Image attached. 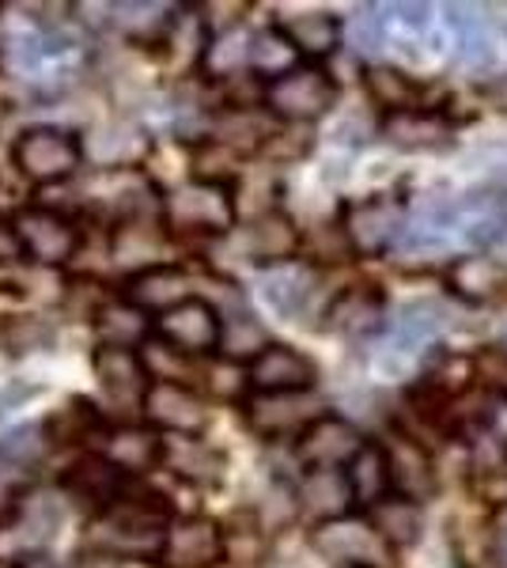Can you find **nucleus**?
I'll return each mask as SVG.
<instances>
[{"instance_id":"5fc2aeb1","label":"nucleus","mask_w":507,"mask_h":568,"mask_svg":"<svg viewBox=\"0 0 507 568\" xmlns=\"http://www.w3.org/2000/svg\"><path fill=\"white\" fill-rule=\"evenodd\" d=\"M20 262H23V246L20 235H16V224L8 216H0V270H12Z\"/></svg>"},{"instance_id":"864d4df0","label":"nucleus","mask_w":507,"mask_h":568,"mask_svg":"<svg viewBox=\"0 0 507 568\" xmlns=\"http://www.w3.org/2000/svg\"><path fill=\"white\" fill-rule=\"evenodd\" d=\"M42 387L39 383H23V379H12L4 390H0V417H8V414H16L20 406H27L31 398H39Z\"/></svg>"},{"instance_id":"f03ea898","label":"nucleus","mask_w":507,"mask_h":568,"mask_svg":"<svg viewBox=\"0 0 507 568\" xmlns=\"http://www.w3.org/2000/svg\"><path fill=\"white\" fill-rule=\"evenodd\" d=\"M160 216L171 240H227L239 224L232 190L193 179L163 194Z\"/></svg>"},{"instance_id":"9b49d317","label":"nucleus","mask_w":507,"mask_h":568,"mask_svg":"<svg viewBox=\"0 0 507 568\" xmlns=\"http://www.w3.org/2000/svg\"><path fill=\"white\" fill-rule=\"evenodd\" d=\"M160 568H220L224 565V524L212 516H174L155 554Z\"/></svg>"},{"instance_id":"13d9d810","label":"nucleus","mask_w":507,"mask_h":568,"mask_svg":"<svg viewBox=\"0 0 507 568\" xmlns=\"http://www.w3.org/2000/svg\"><path fill=\"white\" fill-rule=\"evenodd\" d=\"M118 568H160L152 557H129V561H118Z\"/></svg>"},{"instance_id":"4d7b16f0","label":"nucleus","mask_w":507,"mask_h":568,"mask_svg":"<svg viewBox=\"0 0 507 568\" xmlns=\"http://www.w3.org/2000/svg\"><path fill=\"white\" fill-rule=\"evenodd\" d=\"M20 296L23 292L16 288V284H0V323L12 315V304H20Z\"/></svg>"},{"instance_id":"c756f323","label":"nucleus","mask_w":507,"mask_h":568,"mask_svg":"<svg viewBox=\"0 0 507 568\" xmlns=\"http://www.w3.org/2000/svg\"><path fill=\"white\" fill-rule=\"evenodd\" d=\"M39 425L45 447H91L107 433V414L84 394H72V398H64L61 409H53Z\"/></svg>"},{"instance_id":"3c124183","label":"nucleus","mask_w":507,"mask_h":568,"mask_svg":"<svg viewBox=\"0 0 507 568\" xmlns=\"http://www.w3.org/2000/svg\"><path fill=\"white\" fill-rule=\"evenodd\" d=\"M488 568H507V504L488 524Z\"/></svg>"},{"instance_id":"aec40b11","label":"nucleus","mask_w":507,"mask_h":568,"mask_svg":"<svg viewBox=\"0 0 507 568\" xmlns=\"http://www.w3.org/2000/svg\"><path fill=\"white\" fill-rule=\"evenodd\" d=\"M125 481H129L125 474L114 470V466H110L103 455L88 452V455H80V459L61 474L58 489H61V500H72L77 508H84L88 516L95 519L99 511H107L110 504L122 497Z\"/></svg>"},{"instance_id":"c85d7f7f","label":"nucleus","mask_w":507,"mask_h":568,"mask_svg":"<svg viewBox=\"0 0 507 568\" xmlns=\"http://www.w3.org/2000/svg\"><path fill=\"white\" fill-rule=\"evenodd\" d=\"M315 288H318L315 265H307L300 258L284 262V265H270V270H257V296L284 318H296L300 311L311 304Z\"/></svg>"},{"instance_id":"412c9836","label":"nucleus","mask_w":507,"mask_h":568,"mask_svg":"<svg viewBox=\"0 0 507 568\" xmlns=\"http://www.w3.org/2000/svg\"><path fill=\"white\" fill-rule=\"evenodd\" d=\"M99 455L122 470L125 478H149L163 466V436L144 420H125V425H107L99 439Z\"/></svg>"},{"instance_id":"de8ad7c7","label":"nucleus","mask_w":507,"mask_h":568,"mask_svg":"<svg viewBox=\"0 0 507 568\" xmlns=\"http://www.w3.org/2000/svg\"><path fill=\"white\" fill-rule=\"evenodd\" d=\"M201 379H205V387H209L212 398H220V402H243L246 394H251L246 368H243V364H232V361L209 364V368L201 372Z\"/></svg>"},{"instance_id":"1a4fd4ad","label":"nucleus","mask_w":507,"mask_h":568,"mask_svg":"<svg viewBox=\"0 0 507 568\" xmlns=\"http://www.w3.org/2000/svg\"><path fill=\"white\" fill-rule=\"evenodd\" d=\"M220 243L235 246L239 258L246 265H254V270H270V265H284V262L300 258L303 227L284 213V209H273V213H265V216L235 224V232Z\"/></svg>"},{"instance_id":"603ef678","label":"nucleus","mask_w":507,"mask_h":568,"mask_svg":"<svg viewBox=\"0 0 507 568\" xmlns=\"http://www.w3.org/2000/svg\"><path fill=\"white\" fill-rule=\"evenodd\" d=\"M386 12H394V23L409 27L413 34H420L432 20V4H417V0H405V4H383Z\"/></svg>"},{"instance_id":"6ab92c4d","label":"nucleus","mask_w":507,"mask_h":568,"mask_svg":"<svg viewBox=\"0 0 507 568\" xmlns=\"http://www.w3.org/2000/svg\"><path fill=\"white\" fill-rule=\"evenodd\" d=\"M91 372L99 379V390L118 409H141L144 394H149L152 379L144 372L141 349H114V345H95L91 349Z\"/></svg>"},{"instance_id":"f257e3e1","label":"nucleus","mask_w":507,"mask_h":568,"mask_svg":"<svg viewBox=\"0 0 507 568\" xmlns=\"http://www.w3.org/2000/svg\"><path fill=\"white\" fill-rule=\"evenodd\" d=\"M171 519L174 504L168 500V493L144 485V478H129L122 497L88 524V549H99L118 561H129V557L155 561Z\"/></svg>"},{"instance_id":"cd10ccee","label":"nucleus","mask_w":507,"mask_h":568,"mask_svg":"<svg viewBox=\"0 0 507 568\" xmlns=\"http://www.w3.org/2000/svg\"><path fill=\"white\" fill-rule=\"evenodd\" d=\"M273 23L281 27V34L292 42V50H296L300 61H307V65H326L341 50V39H345V23H341L334 12H326V8L281 16V20H273Z\"/></svg>"},{"instance_id":"a19ab883","label":"nucleus","mask_w":507,"mask_h":568,"mask_svg":"<svg viewBox=\"0 0 507 568\" xmlns=\"http://www.w3.org/2000/svg\"><path fill=\"white\" fill-rule=\"evenodd\" d=\"M469 372H474V387L485 398L507 402V342H488L469 356Z\"/></svg>"},{"instance_id":"49530a36","label":"nucleus","mask_w":507,"mask_h":568,"mask_svg":"<svg viewBox=\"0 0 507 568\" xmlns=\"http://www.w3.org/2000/svg\"><path fill=\"white\" fill-rule=\"evenodd\" d=\"M45 452H50V447H45L42 425H23V428H16V433H8L4 439H0V459L23 466V470H31L34 463H42Z\"/></svg>"},{"instance_id":"423d86ee","label":"nucleus","mask_w":507,"mask_h":568,"mask_svg":"<svg viewBox=\"0 0 507 568\" xmlns=\"http://www.w3.org/2000/svg\"><path fill=\"white\" fill-rule=\"evenodd\" d=\"M341 227L356 258L391 254L405 235V201L391 194H372L341 205Z\"/></svg>"},{"instance_id":"2f4dec72","label":"nucleus","mask_w":507,"mask_h":568,"mask_svg":"<svg viewBox=\"0 0 507 568\" xmlns=\"http://www.w3.org/2000/svg\"><path fill=\"white\" fill-rule=\"evenodd\" d=\"M174 12L179 4H163V0H122V4H110V27L129 42V45H155L168 39Z\"/></svg>"},{"instance_id":"a878e982","label":"nucleus","mask_w":507,"mask_h":568,"mask_svg":"<svg viewBox=\"0 0 507 568\" xmlns=\"http://www.w3.org/2000/svg\"><path fill=\"white\" fill-rule=\"evenodd\" d=\"M383 447H386V459H391V478H394V493H398V497L424 504L439 489L436 459H432V452L417 436L394 433V444H383Z\"/></svg>"},{"instance_id":"f704fd0d","label":"nucleus","mask_w":507,"mask_h":568,"mask_svg":"<svg viewBox=\"0 0 507 568\" xmlns=\"http://www.w3.org/2000/svg\"><path fill=\"white\" fill-rule=\"evenodd\" d=\"M270 329L262 326V318L251 315L243 304L235 307H220V361H232V364H251L257 353L270 345Z\"/></svg>"},{"instance_id":"b1692460","label":"nucleus","mask_w":507,"mask_h":568,"mask_svg":"<svg viewBox=\"0 0 507 568\" xmlns=\"http://www.w3.org/2000/svg\"><path fill=\"white\" fill-rule=\"evenodd\" d=\"M118 296L155 318L193 296V277L179 262H160V265H149V270L133 273V277H125Z\"/></svg>"},{"instance_id":"6e6552de","label":"nucleus","mask_w":507,"mask_h":568,"mask_svg":"<svg viewBox=\"0 0 507 568\" xmlns=\"http://www.w3.org/2000/svg\"><path fill=\"white\" fill-rule=\"evenodd\" d=\"M152 337L190 361H205L220 349V311L209 296L193 292L190 300L152 318Z\"/></svg>"},{"instance_id":"bf43d9fd","label":"nucleus","mask_w":507,"mask_h":568,"mask_svg":"<svg viewBox=\"0 0 507 568\" xmlns=\"http://www.w3.org/2000/svg\"><path fill=\"white\" fill-rule=\"evenodd\" d=\"M500 452H504V463H507V439H504V447H500Z\"/></svg>"},{"instance_id":"2eb2a0df","label":"nucleus","mask_w":507,"mask_h":568,"mask_svg":"<svg viewBox=\"0 0 507 568\" xmlns=\"http://www.w3.org/2000/svg\"><path fill=\"white\" fill-rule=\"evenodd\" d=\"M152 152V133L133 118H114L84 136V163L91 160L99 171H144Z\"/></svg>"},{"instance_id":"c9c22d12","label":"nucleus","mask_w":507,"mask_h":568,"mask_svg":"<svg viewBox=\"0 0 507 568\" xmlns=\"http://www.w3.org/2000/svg\"><path fill=\"white\" fill-rule=\"evenodd\" d=\"M367 524L375 527V535L398 554V549H413L424 538V511L420 504L405 500V497H386L375 508H367Z\"/></svg>"},{"instance_id":"4468645a","label":"nucleus","mask_w":507,"mask_h":568,"mask_svg":"<svg viewBox=\"0 0 507 568\" xmlns=\"http://www.w3.org/2000/svg\"><path fill=\"white\" fill-rule=\"evenodd\" d=\"M292 444H296V463L303 470H345L367 439L348 417L322 414Z\"/></svg>"},{"instance_id":"a211bd4d","label":"nucleus","mask_w":507,"mask_h":568,"mask_svg":"<svg viewBox=\"0 0 507 568\" xmlns=\"http://www.w3.org/2000/svg\"><path fill=\"white\" fill-rule=\"evenodd\" d=\"M375 133L383 136L391 149L409 152V155H436L450 152L458 141V130L439 114L436 106H420V110H405V114H391L375 122Z\"/></svg>"},{"instance_id":"a18cd8bd","label":"nucleus","mask_w":507,"mask_h":568,"mask_svg":"<svg viewBox=\"0 0 507 568\" xmlns=\"http://www.w3.org/2000/svg\"><path fill=\"white\" fill-rule=\"evenodd\" d=\"M447 323V307H439L436 300H413L402 307V337H409V342H432Z\"/></svg>"},{"instance_id":"bb28decb","label":"nucleus","mask_w":507,"mask_h":568,"mask_svg":"<svg viewBox=\"0 0 507 568\" xmlns=\"http://www.w3.org/2000/svg\"><path fill=\"white\" fill-rule=\"evenodd\" d=\"M276 125L281 122H273L265 106H216L209 122V136L224 144L227 152H235L239 160H246V155H262Z\"/></svg>"},{"instance_id":"7c9ffc66","label":"nucleus","mask_w":507,"mask_h":568,"mask_svg":"<svg viewBox=\"0 0 507 568\" xmlns=\"http://www.w3.org/2000/svg\"><path fill=\"white\" fill-rule=\"evenodd\" d=\"M296 508L300 516L315 524H329V519L353 516V489L345 481V470H307L303 481L296 485Z\"/></svg>"},{"instance_id":"39448f33","label":"nucleus","mask_w":507,"mask_h":568,"mask_svg":"<svg viewBox=\"0 0 507 568\" xmlns=\"http://www.w3.org/2000/svg\"><path fill=\"white\" fill-rule=\"evenodd\" d=\"M341 84L326 65H296L284 77H276L262 91V106L281 125H315L337 106Z\"/></svg>"},{"instance_id":"ea45409f","label":"nucleus","mask_w":507,"mask_h":568,"mask_svg":"<svg viewBox=\"0 0 507 568\" xmlns=\"http://www.w3.org/2000/svg\"><path fill=\"white\" fill-rule=\"evenodd\" d=\"M53 342V326L39 315H23V311H12V315L0 323V349L8 356H31L45 349Z\"/></svg>"},{"instance_id":"5701e85b","label":"nucleus","mask_w":507,"mask_h":568,"mask_svg":"<svg viewBox=\"0 0 507 568\" xmlns=\"http://www.w3.org/2000/svg\"><path fill=\"white\" fill-rule=\"evenodd\" d=\"M193 489H220L227 478V455L205 436H163V466Z\"/></svg>"},{"instance_id":"6e6d98bb","label":"nucleus","mask_w":507,"mask_h":568,"mask_svg":"<svg viewBox=\"0 0 507 568\" xmlns=\"http://www.w3.org/2000/svg\"><path fill=\"white\" fill-rule=\"evenodd\" d=\"M485 103L496 106V110H504V114H507V72H504V77H496L493 84L485 88Z\"/></svg>"},{"instance_id":"473e14b6","label":"nucleus","mask_w":507,"mask_h":568,"mask_svg":"<svg viewBox=\"0 0 507 568\" xmlns=\"http://www.w3.org/2000/svg\"><path fill=\"white\" fill-rule=\"evenodd\" d=\"M364 91L375 103V110H379V118L428 106L424 103V99H428V88L398 65H364Z\"/></svg>"},{"instance_id":"4c0bfd02","label":"nucleus","mask_w":507,"mask_h":568,"mask_svg":"<svg viewBox=\"0 0 507 568\" xmlns=\"http://www.w3.org/2000/svg\"><path fill=\"white\" fill-rule=\"evenodd\" d=\"M296 65H303L300 53L292 50V42L284 39L276 23H265L254 34H246V72L254 80L270 84V80L284 77V72H292Z\"/></svg>"},{"instance_id":"4be33fe9","label":"nucleus","mask_w":507,"mask_h":568,"mask_svg":"<svg viewBox=\"0 0 507 568\" xmlns=\"http://www.w3.org/2000/svg\"><path fill=\"white\" fill-rule=\"evenodd\" d=\"M171 235L163 227V216H133V220H118V224L107 227V254L125 270V277L149 270V265L168 262L163 251H168Z\"/></svg>"},{"instance_id":"58836bf2","label":"nucleus","mask_w":507,"mask_h":568,"mask_svg":"<svg viewBox=\"0 0 507 568\" xmlns=\"http://www.w3.org/2000/svg\"><path fill=\"white\" fill-rule=\"evenodd\" d=\"M190 149V179L193 182H209V186H224L235 190L239 175H243V160L235 152H227L224 144H216L212 136L205 141L186 144Z\"/></svg>"},{"instance_id":"37998d69","label":"nucleus","mask_w":507,"mask_h":568,"mask_svg":"<svg viewBox=\"0 0 507 568\" xmlns=\"http://www.w3.org/2000/svg\"><path fill=\"white\" fill-rule=\"evenodd\" d=\"M110 300L114 296H110L107 284L99 277H69L61 288V311L72 318H80V323H91Z\"/></svg>"},{"instance_id":"7ed1b4c3","label":"nucleus","mask_w":507,"mask_h":568,"mask_svg":"<svg viewBox=\"0 0 507 568\" xmlns=\"http://www.w3.org/2000/svg\"><path fill=\"white\" fill-rule=\"evenodd\" d=\"M12 168L31 186H58L84 168V133L69 125H27L12 141Z\"/></svg>"},{"instance_id":"c03bdc74","label":"nucleus","mask_w":507,"mask_h":568,"mask_svg":"<svg viewBox=\"0 0 507 568\" xmlns=\"http://www.w3.org/2000/svg\"><path fill=\"white\" fill-rule=\"evenodd\" d=\"M466 240L469 246L488 254V258L507 254V213L496 209V190H493V201H488L481 213H474V220L466 224Z\"/></svg>"},{"instance_id":"dca6fc26","label":"nucleus","mask_w":507,"mask_h":568,"mask_svg":"<svg viewBox=\"0 0 507 568\" xmlns=\"http://www.w3.org/2000/svg\"><path fill=\"white\" fill-rule=\"evenodd\" d=\"M239 409H243L246 428L262 439L300 436L311 420L326 414L315 394H246Z\"/></svg>"},{"instance_id":"393cba45","label":"nucleus","mask_w":507,"mask_h":568,"mask_svg":"<svg viewBox=\"0 0 507 568\" xmlns=\"http://www.w3.org/2000/svg\"><path fill=\"white\" fill-rule=\"evenodd\" d=\"M444 284L469 307H485L507 296V265L488 254H458L444 265Z\"/></svg>"},{"instance_id":"0eeeda50","label":"nucleus","mask_w":507,"mask_h":568,"mask_svg":"<svg viewBox=\"0 0 507 568\" xmlns=\"http://www.w3.org/2000/svg\"><path fill=\"white\" fill-rule=\"evenodd\" d=\"M311 549L334 568H391L394 561V549L356 511L311 527Z\"/></svg>"},{"instance_id":"09e8293b","label":"nucleus","mask_w":507,"mask_h":568,"mask_svg":"<svg viewBox=\"0 0 507 568\" xmlns=\"http://www.w3.org/2000/svg\"><path fill=\"white\" fill-rule=\"evenodd\" d=\"M303 251H311V262H348V258H356L353 246H348V240H345L341 216L326 220L322 227H315V240H303Z\"/></svg>"},{"instance_id":"9d476101","label":"nucleus","mask_w":507,"mask_h":568,"mask_svg":"<svg viewBox=\"0 0 507 568\" xmlns=\"http://www.w3.org/2000/svg\"><path fill=\"white\" fill-rule=\"evenodd\" d=\"M326 326L334 329L341 342H375L391 329V304H386V292L379 284H367V281H356V284H345L334 300L322 311Z\"/></svg>"},{"instance_id":"72a5a7b5","label":"nucleus","mask_w":507,"mask_h":568,"mask_svg":"<svg viewBox=\"0 0 507 568\" xmlns=\"http://www.w3.org/2000/svg\"><path fill=\"white\" fill-rule=\"evenodd\" d=\"M345 481L353 489L356 508H375L379 500L394 497V478H391V459H386V447L367 439L356 452V459L345 466Z\"/></svg>"},{"instance_id":"8fccbe9b","label":"nucleus","mask_w":507,"mask_h":568,"mask_svg":"<svg viewBox=\"0 0 507 568\" xmlns=\"http://www.w3.org/2000/svg\"><path fill=\"white\" fill-rule=\"evenodd\" d=\"M31 470H23V466L0 459V527L8 524V519L16 516V508L23 504V497L31 493Z\"/></svg>"},{"instance_id":"79ce46f5","label":"nucleus","mask_w":507,"mask_h":568,"mask_svg":"<svg viewBox=\"0 0 507 568\" xmlns=\"http://www.w3.org/2000/svg\"><path fill=\"white\" fill-rule=\"evenodd\" d=\"M311 152H315V130L311 125H276L262 149L270 168H292V163L307 160Z\"/></svg>"},{"instance_id":"f3484780","label":"nucleus","mask_w":507,"mask_h":568,"mask_svg":"<svg viewBox=\"0 0 507 568\" xmlns=\"http://www.w3.org/2000/svg\"><path fill=\"white\" fill-rule=\"evenodd\" d=\"M64 524V500L61 493H45V489H31L23 497V504L16 508V516L0 527V538L16 546V557H31V554H45V546L58 538V530ZM12 557V561H16Z\"/></svg>"},{"instance_id":"20e7f679","label":"nucleus","mask_w":507,"mask_h":568,"mask_svg":"<svg viewBox=\"0 0 507 568\" xmlns=\"http://www.w3.org/2000/svg\"><path fill=\"white\" fill-rule=\"evenodd\" d=\"M16 235H20L23 246V262L39 265V270H69L72 262L84 251V220L64 213V209L53 205H23L20 213L12 216Z\"/></svg>"},{"instance_id":"f8f14e48","label":"nucleus","mask_w":507,"mask_h":568,"mask_svg":"<svg viewBox=\"0 0 507 568\" xmlns=\"http://www.w3.org/2000/svg\"><path fill=\"white\" fill-rule=\"evenodd\" d=\"M144 425H152L160 436H205L212 409L205 394L182 383H152L141 402Z\"/></svg>"},{"instance_id":"ddd939ff","label":"nucleus","mask_w":507,"mask_h":568,"mask_svg":"<svg viewBox=\"0 0 507 568\" xmlns=\"http://www.w3.org/2000/svg\"><path fill=\"white\" fill-rule=\"evenodd\" d=\"M246 383H251V394H315L318 364L296 345L270 342L246 364Z\"/></svg>"},{"instance_id":"e433bc0d","label":"nucleus","mask_w":507,"mask_h":568,"mask_svg":"<svg viewBox=\"0 0 507 568\" xmlns=\"http://www.w3.org/2000/svg\"><path fill=\"white\" fill-rule=\"evenodd\" d=\"M91 326H95L99 345H114V349H141L144 342H152V315L125 304L122 296L110 300V304L91 318Z\"/></svg>"}]
</instances>
